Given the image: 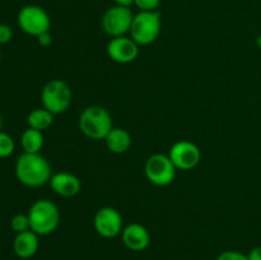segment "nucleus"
I'll use <instances>...</instances> for the list:
<instances>
[{
  "instance_id": "11",
  "label": "nucleus",
  "mask_w": 261,
  "mask_h": 260,
  "mask_svg": "<svg viewBox=\"0 0 261 260\" xmlns=\"http://www.w3.org/2000/svg\"><path fill=\"white\" fill-rule=\"evenodd\" d=\"M107 55L119 64L133 63L139 55V45L133 38L114 37L107 45Z\"/></svg>"
},
{
  "instance_id": "19",
  "label": "nucleus",
  "mask_w": 261,
  "mask_h": 260,
  "mask_svg": "<svg viewBox=\"0 0 261 260\" xmlns=\"http://www.w3.org/2000/svg\"><path fill=\"white\" fill-rule=\"evenodd\" d=\"M10 227H12L13 231L17 232V233L31 229L28 214H15V216L10 219Z\"/></svg>"
},
{
  "instance_id": "1",
  "label": "nucleus",
  "mask_w": 261,
  "mask_h": 260,
  "mask_svg": "<svg viewBox=\"0 0 261 260\" xmlns=\"http://www.w3.org/2000/svg\"><path fill=\"white\" fill-rule=\"evenodd\" d=\"M15 176L18 181L28 188H38L50 183L51 166L40 153H24L15 162Z\"/></svg>"
},
{
  "instance_id": "9",
  "label": "nucleus",
  "mask_w": 261,
  "mask_h": 260,
  "mask_svg": "<svg viewBox=\"0 0 261 260\" xmlns=\"http://www.w3.org/2000/svg\"><path fill=\"white\" fill-rule=\"evenodd\" d=\"M168 157L177 170L189 171L195 168L201 160L198 145L189 140H180L171 147Z\"/></svg>"
},
{
  "instance_id": "23",
  "label": "nucleus",
  "mask_w": 261,
  "mask_h": 260,
  "mask_svg": "<svg viewBox=\"0 0 261 260\" xmlns=\"http://www.w3.org/2000/svg\"><path fill=\"white\" fill-rule=\"evenodd\" d=\"M36 38H37L38 45L42 46V47H47V46H50L51 42H53V36L50 35V32L42 33V35H40Z\"/></svg>"
},
{
  "instance_id": "24",
  "label": "nucleus",
  "mask_w": 261,
  "mask_h": 260,
  "mask_svg": "<svg viewBox=\"0 0 261 260\" xmlns=\"http://www.w3.org/2000/svg\"><path fill=\"white\" fill-rule=\"evenodd\" d=\"M247 256H249V260H261V246L254 247Z\"/></svg>"
},
{
  "instance_id": "22",
  "label": "nucleus",
  "mask_w": 261,
  "mask_h": 260,
  "mask_svg": "<svg viewBox=\"0 0 261 260\" xmlns=\"http://www.w3.org/2000/svg\"><path fill=\"white\" fill-rule=\"evenodd\" d=\"M13 38V30L10 25L0 23V45L8 43Z\"/></svg>"
},
{
  "instance_id": "27",
  "label": "nucleus",
  "mask_w": 261,
  "mask_h": 260,
  "mask_svg": "<svg viewBox=\"0 0 261 260\" xmlns=\"http://www.w3.org/2000/svg\"><path fill=\"white\" fill-rule=\"evenodd\" d=\"M2 126H3V119L2 116H0V130H2Z\"/></svg>"
},
{
  "instance_id": "21",
  "label": "nucleus",
  "mask_w": 261,
  "mask_h": 260,
  "mask_svg": "<svg viewBox=\"0 0 261 260\" xmlns=\"http://www.w3.org/2000/svg\"><path fill=\"white\" fill-rule=\"evenodd\" d=\"M217 260H249V256L240 251H234V250H227L219 254Z\"/></svg>"
},
{
  "instance_id": "13",
  "label": "nucleus",
  "mask_w": 261,
  "mask_h": 260,
  "mask_svg": "<svg viewBox=\"0 0 261 260\" xmlns=\"http://www.w3.org/2000/svg\"><path fill=\"white\" fill-rule=\"evenodd\" d=\"M50 186L58 195L64 198L78 195L82 190L81 180L70 172H59L51 176Z\"/></svg>"
},
{
  "instance_id": "28",
  "label": "nucleus",
  "mask_w": 261,
  "mask_h": 260,
  "mask_svg": "<svg viewBox=\"0 0 261 260\" xmlns=\"http://www.w3.org/2000/svg\"><path fill=\"white\" fill-rule=\"evenodd\" d=\"M0 63H2V53H0Z\"/></svg>"
},
{
  "instance_id": "6",
  "label": "nucleus",
  "mask_w": 261,
  "mask_h": 260,
  "mask_svg": "<svg viewBox=\"0 0 261 260\" xmlns=\"http://www.w3.org/2000/svg\"><path fill=\"white\" fill-rule=\"evenodd\" d=\"M18 25L27 35L38 37L48 32L51 25L50 15L38 5H25L18 13Z\"/></svg>"
},
{
  "instance_id": "4",
  "label": "nucleus",
  "mask_w": 261,
  "mask_h": 260,
  "mask_svg": "<svg viewBox=\"0 0 261 260\" xmlns=\"http://www.w3.org/2000/svg\"><path fill=\"white\" fill-rule=\"evenodd\" d=\"M162 20L161 13L157 10L152 12H139L134 15L132 28V38L139 46H147L154 42L161 33Z\"/></svg>"
},
{
  "instance_id": "17",
  "label": "nucleus",
  "mask_w": 261,
  "mask_h": 260,
  "mask_svg": "<svg viewBox=\"0 0 261 260\" xmlns=\"http://www.w3.org/2000/svg\"><path fill=\"white\" fill-rule=\"evenodd\" d=\"M54 121V115L46 109H35L28 114L27 122L28 126L36 130H46L47 127L51 126Z\"/></svg>"
},
{
  "instance_id": "7",
  "label": "nucleus",
  "mask_w": 261,
  "mask_h": 260,
  "mask_svg": "<svg viewBox=\"0 0 261 260\" xmlns=\"http://www.w3.org/2000/svg\"><path fill=\"white\" fill-rule=\"evenodd\" d=\"M145 176L157 186H167L175 180L176 170L171 158L166 154H153L145 162Z\"/></svg>"
},
{
  "instance_id": "3",
  "label": "nucleus",
  "mask_w": 261,
  "mask_h": 260,
  "mask_svg": "<svg viewBox=\"0 0 261 260\" xmlns=\"http://www.w3.org/2000/svg\"><path fill=\"white\" fill-rule=\"evenodd\" d=\"M79 127L86 137L101 140L112 130V117L105 107L89 106L79 117Z\"/></svg>"
},
{
  "instance_id": "15",
  "label": "nucleus",
  "mask_w": 261,
  "mask_h": 260,
  "mask_svg": "<svg viewBox=\"0 0 261 260\" xmlns=\"http://www.w3.org/2000/svg\"><path fill=\"white\" fill-rule=\"evenodd\" d=\"M105 142H106L109 150L116 153V154H121V153L127 152L129 148L132 147V135L125 129L112 127L111 132L105 138Z\"/></svg>"
},
{
  "instance_id": "8",
  "label": "nucleus",
  "mask_w": 261,
  "mask_h": 260,
  "mask_svg": "<svg viewBox=\"0 0 261 260\" xmlns=\"http://www.w3.org/2000/svg\"><path fill=\"white\" fill-rule=\"evenodd\" d=\"M133 19L134 14L130 8L114 5L105 12L102 17V27L105 32L112 38L121 37L130 32Z\"/></svg>"
},
{
  "instance_id": "14",
  "label": "nucleus",
  "mask_w": 261,
  "mask_h": 260,
  "mask_svg": "<svg viewBox=\"0 0 261 260\" xmlns=\"http://www.w3.org/2000/svg\"><path fill=\"white\" fill-rule=\"evenodd\" d=\"M40 242H38V235L35 233L32 229L17 233L13 241V250L14 254L20 259H30L35 256L37 252Z\"/></svg>"
},
{
  "instance_id": "2",
  "label": "nucleus",
  "mask_w": 261,
  "mask_h": 260,
  "mask_svg": "<svg viewBox=\"0 0 261 260\" xmlns=\"http://www.w3.org/2000/svg\"><path fill=\"white\" fill-rule=\"evenodd\" d=\"M31 229L38 236L50 235L60 223L59 208L47 199H40L31 205L28 212Z\"/></svg>"
},
{
  "instance_id": "10",
  "label": "nucleus",
  "mask_w": 261,
  "mask_h": 260,
  "mask_svg": "<svg viewBox=\"0 0 261 260\" xmlns=\"http://www.w3.org/2000/svg\"><path fill=\"white\" fill-rule=\"evenodd\" d=\"M94 228L99 236L114 239L122 232V217L115 208L105 206L94 216Z\"/></svg>"
},
{
  "instance_id": "16",
  "label": "nucleus",
  "mask_w": 261,
  "mask_h": 260,
  "mask_svg": "<svg viewBox=\"0 0 261 260\" xmlns=\"http://www.w3.org/2000/svg\"><path fill=\"white\" fill-rule=\"evenodd\" d=\"M20 145H22L24 153H40L43 147L42 132L28 127L20 137Z\"/></svg>"
},
{
  "instance_id": "18",
  "label": "nucleus",
  "mask_w": 261,
  "mask_h": 260,
  "mask_svg": "<svg viewBox=\"0 0 261 260\" xmlns=\"http://www.w3.org/2000/svg\"><path fill=\"white\" fill-rule=\"evenodd\" d=\"M15 149V143L13 138L7 133L0 130V158H7L13 154Z\"/></svg>"
},
{
  "instance_id": "26",
  "label": "nucleus",
  "mask_w": 261,
  "mask_h": 260,
  "mask_svg": "<svg viewBox=\"0 0 261 260\" xmlns=\"http://www.w3.org/2000/svg\"><path fill=\"white\" fill-rule=\"evenodd\" d=\"M256 45H257V47H259L260 50H261V35L257 36V38H256Z\"/></svg>"
},
{
  "instance_id": "12",
  "label": "nucleus",
  "mask_w": 261,
  "mask_h": 260,
  "mask_svg": "<svg viewBox=\"0 0 261 260\" xmlns=\"http://www.w3.org/2000/svg\"><path fill=\"white\" fill-rule=\"evenodd\" d=\"M121 239L125 246L132 251H143L150 242L149 232L139 223H132L125 227L121 232Z\"/></svg>"
},
{
  "instance_id": "5",
  "label": "nucleus",
  "mask_w": 261,
  "mask_h": 260,
  "mask_svg": "<svg viewBox=\"0 0 261 260\" xmlns=\"http://www.w3.org/2000/svg\"><path fill=\"white\" fill-rule=\"evenodd\" d=\"M71 89L68 84L60 79H54L45 84L41 93L43 109L50 111L53 115L65 112L71 103Z\"/></svg>"
},
{
  "instance_id": "20",
  "label": "nucleus",
  "mask_w": 261,
  "mask_h": 260,
  "mask_svg": "<svg viewBox=\"0 0 261 260\" xmlns=\"http://www.w3.org/2000/svg\"><path fill=\"white\" fill-rule=\"evenodd\" d=\"M134 4L140 9V12H152L157 10L161 0H134Z\"/></svg>"
},
{
  "instance_id": "25",
  "label": "nucleus",
  "mask_w": 261,
  "mask_h": 260,
  "mask_svg": "<svg viewBox=\"0 0 261 260\" xmlns=\"http://www.w3.org/2000/svg\"><path fill=\"white\" fill-rule=\"evenodd\" d=\"M115 5H121V7L130 8L134 4V0H114Z\"/></svg>"
}]
</instances>
